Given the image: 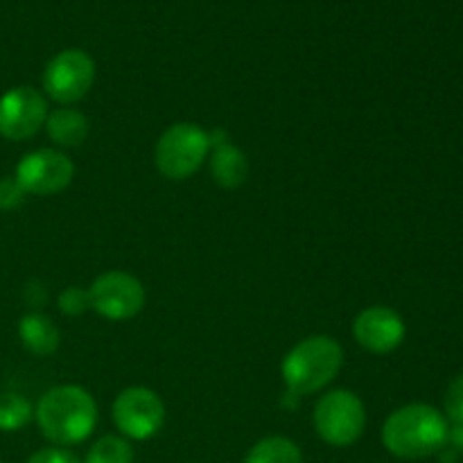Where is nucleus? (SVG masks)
I'll return each instance as SVG.
<instances>
[{"label": "nucleus", "mask_w": 463, "mask_h": 463, "mask_svg": "<svg viewBox=\"0 0 463 463\" xmlns=\"http://www.w3.org/2000/svg\"><path fill=\"white\" fill-rule=\"evenodd\" d=\"M34 419L50 443L59 448L77 446L93 434L98 425V405L86 389L61 384L41 396Z\"/></svg>", "instance_id": "f257e3e1"}, {"label": "nucleus", "mask_w": 463, "mask_h": 463, "mask_svg": "<svg viewBox=\"0 0 463 463\" xmlns=\"http://www.w3.org/2000/svg\"><path fill=\"white\" fill-rule=\"evenodd\" d=\"M448 420L432 405L414 402L393 411L383 425V443L398 459H425L448 446Z\"/></svg>", "instance_id": "f03ea898"}, {"label": "nucleus", "mask_w": 463, "mask_h": 463, "mask_svg": "<svg viewBox=\"0 0 463 463\" xmlns=\"http://www.w3.org/2000/svg\"><path fill=\"white\" fill-rule=\"evenodd\" d=\"M344 351L337 339L328 335H312L298 342L285 355L280 375L292 396H312L321 392L342 371Z\"/></svg>", "instance_id": "7ed1b4c3"}, {"label": "nucleus", "mask_w": 463, "mask_h": 463, "mask_svg": "<svg viewBox=\"0 0 463 463\" xmlns=\"http://www.w3.org/2000/svg\"><path fill=\"white\" fill-rule=\"evenodd\" d=\"M211 154L208 131L194 122H176L167 127L154 149V161L165 179L185 181L193 176Z\"/></svg>", "instance_id": "20e7f679"}, {"label": "nucleus", "mask_w": 463, "mask_h": 463, "mask_svg": "<svg viewBox=\"0 0 463 463\" xmlns=\"http://www.w3.org/2000/svg\"><path fill=\"white\" fill-rule=\"evenodd\" d=\"M317 434L321 441L333 448H348L360 441L366 428V410L360 396L348 389H335V392L321 396L312 414Z\"/></svg>", "instance_id": "39448f33"}, {"label": "nucleus", "mask_w": 463, "mask_h": 463, "mask_svg": "<svg viewBox=\"0 0 463 463\" xmlns=\"http://www.w3.org/2000/svg\"><path fill=\"white\" fill-rule=\"evenodd\" d=\"M113 423L125 439L147 441L161 432L165 423V405L147 387H129L113 401Z\"/></svg>", "instance_id": "423d86ee"}, {"label": "nucleus", "mask_w": 463, "mask_h": 463, "mask_svg": "<svg viewBox=\"0 0 463 463\" xmlns=\"http://www.w3.org/2000/svg\"><path fill=\"white\" fill-rule=\"evenodd\" d=\"M95 81V61L80 48L54 54L43 71V89L59 104H75L86 98Z\"/></svg>", "instance_id": "0eeeda50"}, {"label": "nucleus", "mask_w": 463, "mask_h": 463, "mask_svg": "<svg viewBox=\"0 0 463 463\" xmlns=\"http://www.w3.org/2000/svg\"><path fill=\"white\" fill-rule=\"evenodd\" d=\"M72 176H75V165L71 158L50 147L27 152L14 172V179L21 184L25 194H36V197L61 193L72 184Z\"/></svg>", "instance_id": "6e6552de"}, {"label": "nucleus", "mask_w": 463, "mask_h": 463, "mask_svg": "<svg viewBox=\"0 0 463 463\" xmlns=\"http://www.w3.org/2000/svg\"><path fill=\"white\" fill-rule=\"evenodd\" d=\"M90 307L109 321H127L145 307V288L127 271H107L89 288Z\"/></svg>", "instance_id": "1a4fd4ad"}, {"label": "nucleus", "mask_w": 463, "mask_h": 463, "mask_svg": "<svg viewBox=\"0 0 463 463\" xmlns=\"http://www.w3.org/2000/svg\"><path fill=\"white\" fill-rule=\"evenodd\" d=\"M48 102L32 86H14L0 95V136L14 143L32 138L45 127Z\"/></svg>", "instance_id": "9d476101"}, {"label": "nucleus", "mask_w": 463, "mask_h": 463, "mask_svg": "<svg viewBox=\"0 0 463 463\" xmlns=\"http://www.w3.org/2000/svg\"><path fill=\"white\" fill-rule=\"evenodd\" d=\"M405 321L396 310L387 306H371L362 310L353 321V337L369 353H392L405 342Z\"/></svg>", "instance_id": "9b49d317"}, {"label": "nucleus", "mask_w": 463, "mask_h": 463, "mask_svg": "<svg viewBox=\"0 0 463 463\" xmlns=\"http://www.w3.org/2000/svg\"><path fill=\"white\" fill-rule=\"evenodd\" d=\"M89 118L71 107L54 109L45 118V131L59 147H80L89 138Z\"/></svg>", "instance_id": "f8f14e48"}, {"label": "nucleus", "mask_w": 463, "mask_h": 463, "mask_svg": "<svg viewBox=\"0 0 463 463\" xmlns=\"http://www.w3.org/2000/svg\"><path fill=\"white\" fill-rule=\"evenodd\" d=\"M18 337H21L25 351H30L36 357L52 355L59 348V342H61L57 326L45 315H39V312L25 315L18 321Z\"/></svg>", "instance_id": "ddd939ff"}, {"label": "nucleus", "mask_w": 463, "mask_h": 463, "mask_svg": "<svg viewBox=\"0 0 463 463\" xmlns=\"http://www.w3.org/2000/svg\"><path fill=\"white\" fill-rule=\"evenodd\" d=\"M213 149V161H211V172L213 179L226 190H235L247 181L249 175V161L244 156V152L240 147H235L231 140L226 143L215 145Z\"/></svg>", "instance_id": "4468645a"}, {"label": "nucleus", "mask_w": 463, "mask_h": 463, "mask_svg": "<svg viewBox=\"0 0 463 463\" xmlns=\"http://www.w3.org/2000/svg\"><path fill=\"white\" fill-rule=\"evenodd\" d=\"M244 463H303V455L289 439L267 437L249 450Z\"/></svg>", "instance_id": "2eb2a0df"}, {"label": "nucleus", "mask_w": 463, "mask_h": 463, "mask_svg": "<svg viewBox=\"0 0 463 463\" xmlns=\"http://www.w3.org/2000/svg\"><path fill=\"white\" fill-rule=\"evenodd\" d=\"M34 416V410L21 393H0V432H18L25 428Z\"/></svg>", "instance_id": "dca6fc26"}, {"label": "nucleus", "mask_w": 463, "mask_h": 463, "mask_svg": "<svg viewBox=\"0 0 463 463\" xmlns=\"http://www.w3.org/2000/svg\"><path fill=\"white\" fill-rule=\"evenodd\" d=\"M84 463H134V448L125 437L107 434L90 446Z\"/></svg>", "instance_id": "f3484780"}, {"label": "nucleus", "mask_w": 463, "mask_h": 463, "mask_svg": "<svg viewBox=\"0 0 463 463\" xmlns=\"http://www.w3.org/2000/svg\"><path fill=\"white\" fill-rule=\"evenodd\" d=\"M57 306L61 315L80 317L90 307V294L84 288H66L57 298Z\"/></svg>", "instance_id": "a211bd4d"}, {"label": "nucleus", "mask_w": 463, "mask_h": 463, "mask_svg": "<svg viewBox=\"0 0 463 463\" xmlns=\"http://www.w3.org/2000/svg\"><path fill=\"white\" fill-rule=\"evenodd\" d=\"M443 407H446V414L452 425H463V375L450 383L446 398H443Z\"/></svg>", "instance_id": "6ab92c4d"}, {"label": "nucleus", "mask_w": 463, "mask_h": 463, "mask_svg": "<svg viewBox=\"0 0 463 463\" xmlns=\"http://www.w3.org/2000/svg\"><path fill=\"white\" fill-rule=\"evenodd\" d=\"M25 202V190L21 188L14 176H3L0 179V211H14Z\"/></svg>", "instance_id": "aec40b11"}, {"label": "nucleus", "mask_w": 463, "mask_h": 463, "mask_svg": "<svg viewBox=\"0 0 463 463\" xmlns=\"http://www.w3.org/2000/svg\"><path fill=\"white\" fill-rule=\"evenodd\" d=\"M27 463H81L77 459L75 455H72L71 450H66V448H43V450L34 452V455L27 459Z\"/></svg>", "instance_id": "412c9836"}, {"label": "nucleus", "mask_w": 463, "mask_h": 463, "mask_svg": "<svg viewBox=\"0 0 463 463\" xmlns=\"http://www.w3.org/2000/svg\"><path fill=\"white\" fill-rule=\"evenodd\" d=\"M448 443H452L455 452L463 455V425H452V430L448 432Z\"/></svg>", "instance_id": "4be33fe9"}, {"label": "nucleus", "mask_w": 463, "mask_h": 463, "mask_svg": "<svg viewBox=\"0 0 463 463\" xmlns=\"http://www.w3.org/2000/svg\"><path fill=\"white\" fill-rule=\"evenodd\" d=\"M0 463H3V461H0Z\"/></svg>", "instance_id": "5701e85b"}]
</instances>
